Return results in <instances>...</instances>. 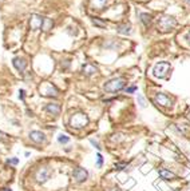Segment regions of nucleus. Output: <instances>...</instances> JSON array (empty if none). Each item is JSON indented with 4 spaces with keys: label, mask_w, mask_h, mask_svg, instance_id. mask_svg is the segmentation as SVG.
Instances as JSON below:
<instances>
[{
    "label": "nucleus",
    "mask_w": 190,
    "mask_h": 191,
    "mask_svg": "<svg viewBox=\"0 0 190 191\" xmlns=\"http://www.w3.org/2000/svg\"><path fill=\"white\" fill-rule=\"evenodd\" d=\"M126 86V80L123 78H114L104 84V91L106 92H118L123 90Z\"/></svg>",
    "instance_id": "f257e3e1"
},
{
    "label": "nucleus",
    "mask_w": 190,
    "mask_h": 191,
    "mask_svg": "<svg viewBox=\"0 0 190 191\" xmlns=\"http://www.w3.org/2000/svg\"><path fill=\"white\" fill-rule=\"evenodd\" d=\"M110 191H120V190H119V188H118V187H114V188H111V190H110Z\"/></svg>",
    "instance_id": "c85d7f7f"
},
{
    "label": "nucleus",
    "mask_w": 190,
    "mask_h": 191,
    "mask_svg": "<svg viewBox=\"0 0 190 191\" xmlns=\"http://www.w3.org/2000/svg\"><path fill=\"white\" fill-rule=\"evenodd\" d=\"M72 178H74L78 183H83L87 180L88 172H87V170L82 168V167H76V168L72 171Z\"/></svg>",
    "instance_id": "0eeeda50"
},
{
    "label": "nucleus",
    "mask_w": 190,
    "mask_h": 191,
    "mask_svg": "<svg viewBox=\"0 0 190 191\" xmlns=\"http://www.w3.org/2000/svg\"><path fill=\"white\" fill-rule=\"evenodd\" d=\"M54 26V22L51 19H48V17H45L44 19V24H43V31H45V32H48V31L52 28Z\"/></svg>",
    "instance_id": "f3484780"
},
{
    "label": "nucleus",
    "mask_w": 190,
    "mask_h": 191,
    "mask_svg": "<svg viewBox=\"0 0 190 191\" xmlns=\"http://www.w3.org/2000/svg\"><path fill=\"white\" fill-rule=\"evenodd\" d=\"M44 19L45 17L40 16V15H36V14L31 15V17H29V27H31V30H34V31L43 30Z\"/></svg>",
    "instance_id": "423d86ee"
},
{
    "label": "nucleus",
    "mask_w": 190,
    "mask_h": 191,
    "mask_svg": "<svg viewBox=\"0 0 190 191\" xmlns=\"http://www.w3.org/2000/svg\"><path fill=\"white\" fill-rule=\"evenodd\" d=\"M138 100H139V104H141V107H145V100H143V98L141 96V95H138Z\"/></svg>",
    "instance_id": "a878e982"
},
{
    "label": "nucleus",
    "mask_w": 190,
    "mask_h": 191,
    "mask_svg": "<svg viewBox=\"0 0 190 191\" xmlns=\"http://www.w3.org/2000/svg\"><path fill=\"white\" fill-rule=\"evenodd\" d=\"M87 123H88V116L86 114L78 112L71 118V126L75 127V128H83V127L87 126Z\"/></svg>",
    "instance_id": "39448f33"
},
{
    "label": "nucleus",
    "mask_w": 190,
    "mask_h": 191,
    "mask_svg": "<svg viewBox=\"0 0 190 191\" xmlns=\"http://www.w3.org/2000/svg\"><path fill=\"white\" fill-rule=\"evenodd\" d=\"M90 143L94 146L95 148H98V150H101V146H99V143L96 142V140H94V139H90Z\"/></svg>",
    "instance_id": "5701e85b"
},
{
    "label": "nucleus",
    "mask_w": 190,
    "mask_h": 191,
    "mask_svg": "<svg viewBox=\"0 0 190 191\" xmlns=\"http://www.w3.org/2000/svg\"><path fill=\"white\" fill-rule=\"evenodd\" d=\"M158 172H159V176L165 180H174L175 179V174L169 171V170H166V168H161Z\"/></svg>",
    "instance_id": "ddd939ff"
},
{
    "label": "nucleus",
    "mask_w": 190,
    "mask_h": 191,
    "mask_svg": "<svg viewBox=\"0 0 190 191\" xmlns=\"http://www.w3.org/2000/svg\"><path fill=\"white\" fill-rule=\"evenodd\" d=\"M18 162H19V159L18 158H12V159H8V160H7V163L8 164H18Z\"/></svg>",
    "instance_id": "393cba45"
},
{
    "label": "nucleus",
    "mask_w": 190,
    "mask_h": 191,
    "mask_svg": "<svg viewBox=\"0 0 190 191\" xmlns=\"http://www.w3.org/2000/svg\"><path fill=\"white\" fill-rule=\"evenodd\" d=\"M155 102L158 103L159 106H162V107H170L171 106V100L170 98L167 96V95L165 94H157V96H155Z\"/></svg>",
    "instance_id": "6e6552de"
},
{
    "label": "nucleus",
    "mask_w": 190,
    "mask_h": 191,
    "mask_svg": "<svg viewBox=\"0 0 190 191\" xmlns=\"http://www.w3.org/2000/svg\"><path fill=\"white\" fill-rule=\"evenodd\" d=\"M51 175H52V170H51L50 167H40V168L36 171V174H35V179H36L37 183L44 184V183L51 178Z\"/></svg>",
    "instance_id": "20e7f679"
},
{
    "label": "nucleus",
    "mask_w": 190,
    "mask_h": 191,
    "mask_svg": "<svg viewBox=\"0 0 190 191\" xmlns=\"http://www.w3.org/2000/svg\"><path fill=\"white\" fill-rule=\"evenodd\" d=\"M40 91L43 92L44 96H56V95H58V90H56L55 87H54L52 84H50V83L44 84L43 88H40Z\"/></svg>",
    "instance_id": "9b49d317"
},
{
    "label": "nucleus",
    "mask_w": 190,
    "mask_h": 191,
    "mask_svg": "<svg viewBox=\"0 0 190 191\" xmlns=\"http://www.w3.org/2000/svg\"><path fill=\"white\" fill-rule=\"evenodd\" d=\"M170 70V63L167 62H159L157 63V64L154 66V68H153V75L155 76V78H165L166 74H167V71Z\"/></svg>",
    "instance_id": "7ed1b4c3"
},
{
    "label": "nucleus",
    "mask_w": 190,
    "mask_h": 191,
    "mask_svg": "<svg viewBox=\"0 0 190 191\" xmlns=\"http://www.w3.org/2000/svg\"><path fill=\"white\" fill-rule=\"evenodd\" d=\"M139 17H141V22L143 23L146 27H149L150 23H151V16H150L149 14H145V12H143V14L139 15Z\"/></svg>",
    "instance_id": "2eb2a0df"
},
{
    "label": "nucleus",
    "mask_w": 190,
    "mask_h": 191,
    "mask_svg": "<svg viewBox=\"0 0 190 191\" xmlns=\"http://www.w3.org/2000/svg\"><path fill=\"white\" fill-rule=\"evenodd\" d=\"M126 166H127L126 162H118V163H115V170H117V171H122Z\"/></svg>",
    "instance_id": "aec40b11"
},
{
    "label": "nucleus",
    "mask_w": 190,
    "mask_h": 191,
    "mask_svg": "<svg viewBox=\"0 0 190 191\" xmlns=\"http://www.w3.org/2000/svg\"><path fill=\"white\" fill-rule=\"evenodd\" d=\"M44 110L50 115H59L60 114V104L59 103H48L44 107Z\"/></svg>",
    "instance_id": "f8f14e48"
},
{
    "label": "nucleus",
    "mask_w": 190,
    "mask_h": 191,
    "mask_svg": "<svg viewBox=\"0 0 190 191\" xmlns=\"http://www.w3.org/2000/svg\"><path fill=\"white\" fill-rule=\"evenodd\" d=\"M29 139H31L34 143L40 144V143L45 142V135L43 134L42 131H31L29 132Z\"/></svg>",
    "instance_id": "9d476101"
},
{
    "label": "nucleus",
    "mask_w": 190,
    "mask_h": 191,
    "mask_svg": "<svg viewBox=\"0 0 190 191\" xmlns=\"http://www.w3.org/2000/svg\"><path fill=\"white\" fill-rule=\"evenodd\" d=\"M186 40L190 43V32H187V35H186Z\"/></svg>",
    "instance_id": "cd10ccee"
},
{
    "label": "nucleus",
    "mask_w": 190,
    "mask_h": 191,
    "mask_svg": "<svg viewBox=\"0 0 190 191\" xmlns=\"http://www.w3.org/2000/svg\"><path fill=\"white\" fill-rule=\"evenodd\" d=\"M102 166H103V156H102V154H98L96 155V167L101 168Z\"/></svg>",
    "instance_id": "4be33fe9"
},
{
    "label": "nucleus",
    "mask_w": 190,
    "mask_h": 191,
    "mask_svg": "<svg viewBox=\"0 0 190 191\" xmlns=\"http://www.w3.org/2000/svg\"><path fill=\"white\" fill-rule=\"evenodd\" d=\"M185 1H186V3H187V4H189V6H190V0H185Z\"/></svg>",
    "instance_id": "c756f323"
},
{
    "label": "nucleus",
    "mask_w": 190,
    "mask_h": 191,
    "mask_svg": "<svg viewBox=\"0 0 190 191\" xmlns=\"http://www.w3.org/2000/svg\"><path fill=\"white\" fill-rule=\"evenodd\" d=\"M58 142H59V143H62V144H66V143H68V142H70V138L67 136V135L60 134V135L58 136Z\"/></svg>",
    "instance_id": "6ab92c4d"
},
{
    "label": "nucleus",
    "mask_w": 190,
    "mask_h": 191,
    "mask_svg": "<svg viewBox=\"0 0 190 191\" xmlns=\"http://www.w3.org/2000/svg\"><path fill=\"white\" fill-rule=\"evenodd\" d=\"M92 23L96 26V27H101V28L106 27V24H104V23H102L101 20H99V17H92Z\"/></svg>",
    "instance_id": "412c9836"
},
{
    "label": "nucleus",
    "mask_w": 190,
    "mask_h": 191,
    "mask_svg": "<svg viewBox=\"0 0 190 191\" xmlns=\"http://www.w3.org/2000/svg\"><path fill=\"white\" fill-rule=\"evenodd\" d=\"M135 91H136L135 86H131V87H128V88H126V92H128V94H133V92H135Z\"/></svg>",
    "instance_id": "b1692460"
},
{
    "label": "nucleus",
    "mask_w": 190,
    "mask_h": 191,
    "mask_svg": "<svg viewBox=\"0 0 190 191\" xmlns=\"http://www.w3.org/2000/svg\"><path fill=\"white\" fill-rule=\"evenodd\" d=\"M175 26H177L175 19L171 16H167V15L158 19V30H161L162 32H167V31L173 30Z\"/></svg>",
    "instance_id": "f03ea898"
},
{
    "label": "nucleus",
    "mask_w": 190,
    "mask_h": 191,
    "mask_svg": "<svg viewBox=\"0 0 190 191\" xmlns=\"http://www.w3.org/2000/svg\"><path fill=\"white\" fill-rule=\"evenodd\" d=\"M83 72H84L86 75H92V74L96 72V68L91 64H86L84 67H83Z\"/></svg>",
    "instance_id": "dca6fc26"
},
{
    "label": "nucleus",
    "mask_w": 190,
    "mask_h": 191,
    "mask_svg": "<svg viewBox=\"0 0 190 191\" xmlns=\"http://www.w3.org/2000/svg\"><path fill=\"white\" fill-rule=\"evenodd\" d=\"M5 191H11V190H10V188H5Z\"/></svg>",
    "instance_id": "7c9ffc66"
},
{
    "label": "nucleus",
    "mask_w": 190,
    "mask_h": 191,
    "mask_svg": "<svg viewBox=\"0 0 190 191\" xmlns=\"http://www.w3.org/2000/svg\"><path fill=\"white\" fill-rule=\"evenodd\" d=\"M107 1H109V0H92V4H94V6H95L98 9H102V8H103V7L107 4Z\"/></svg>",
    "instance_id": "a211bd4d"
},
{
    "label": "nucleus",
    "mask_w": 190,
    "mask_h": 191,
    "mask_svg": "<svg viewBox=\"0 0 190 191\" xmlns=\"http://www.w3.org/2000/svg\"><path fill=\"white\" fill-rule=\"evenodd\" d=\"M130 30H131L130 24H120V26H118L117 27V32L122 34V35H127V34H130Z\"/></svg>",
    "instance_id": "4468645a"
},
{
    "label": "nucleus",
    "mask_w": 190,
    "mask_h": 191,
    "mask_svg": "<svg viewBox=\"0 0 190 191\" xmlns=\"http://www.w3.org/2000/svg\"><path fill=\"white\" fill-rule=\"evenodd\" d=\"M12 64H13V67L21 74L24 72V70H26V67H27V62L24 58H13Z\"/></svg>",
    "instance_id": "1a4fd4ad"
},
{
    "label": "nucleus",
    "mask_w": 190,
    "mask_h": 191,
    "mask_svg": "<svg viewBox=\"0 0 190 191\" xmlns=\"http://www.w3.org/2000/svg\"><path fill=\"white\" fill-rule=\"evenodd\" d=\"M19 98H20V100H24V90L19 91Z\"/></svg>",
    "instance_id": "bb28decb"
}]
</instances>
